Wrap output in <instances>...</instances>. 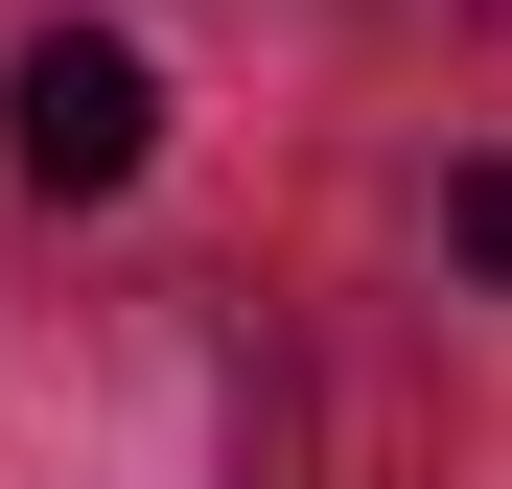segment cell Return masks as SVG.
<instances>
[{
    "mask_svg": "<svg viewBox=\"0 0 512 489\" xmlns=\"http://www.w3.org/2000/svg\"><path fill=\"white\" fill-rule=\"evenodd\" d=\"M443 257H466V280H512V163H443Z\"/></svg>",
    "mask_w": 512,
    "mask_h": 489,
    "instance_id": "cell-2",
    "label": "cell"
},
{
    "mask_svg": "<svg viewBox=\"0 0 512 489\" xmlns=\"http://www.w3.org/2000/svg\"><path fill=\"white\" fill-rule=\"evenodd\" d=\"M0 140H24L47 210H94V187H140V163H163V70H140L117 24H47L24 70H0Z\"/></svg>",
    "mask_w": 512,
    "mask_h": 489,
    "instance_id": "cell-1",
    "label": "cell"
}]
</instances>
